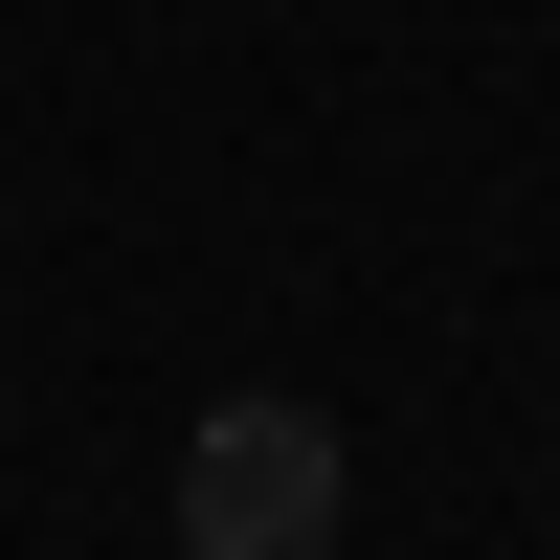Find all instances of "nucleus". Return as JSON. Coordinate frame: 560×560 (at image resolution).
<instances>
[{"label":"nucleus","mask_w":560,"mask_h":560,"mask_svg":"<svg viewBox=\"0 0 560 560\" xmlns=\"http://www.w3.org/2000/svg\"><path fill=\"white\" fill-rule=\"evenodd\" d=\"M337 516H359L337 404L247 382V404H202V427H179V560H337Z\"/></svg>","instance_id":"nucleus-1"}]
</instances>
